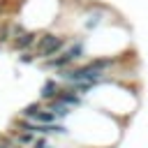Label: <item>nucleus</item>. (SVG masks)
I'll return each instance as SVG.
<instances>
[{
	"label": "nucleus",
	"mask_w": 148,
	"mask_h": 148,
	"mask_svg": "<svg viewBox=\"0 0 148 148\" xmlns=\"http://www.w3.org/2000/svg\"><path fill=\"white\" fill-rule=\"evenodd\" d=\"M65 44H67V39L65 37H60V35H44L42 39H37V53L42 56V58H53V56H58V53H62V49H65Z\"/></svg>",
	"instance_id": "1"
},
{
	"label": "nucleus",
	"mask_w": 148,
	"mask_h": 148,
	"mask_svg": "<svg viewBox=\"0 0 148 148\" xmlns=\"http://www.w3.org/2000/svg\"><path fill=\"white\" fill-rule=\"evenodd\" d=\"M72 62H74V58H72L67 51H62V53L49 58V60H46V67H51V69H60V72H62V69H67Z\"/></svg>",
	"instance_id": "2"
},
{
	"label": "nucleus",
	"mask_w": 148,
	"mask_h": 148,
	"mask_svg": "<svg viewBox=\"0 0 148 148\" xmlns=\"http://www.w3.org/2000/svg\"><path fill=\"white\" fill-rule=\"evenodd\" d=\"M35 44H37V32H23L21 37L14 39V49H18V51H28Z\"/></svg>",
	"instance_id": "3"
},
{
	"label": "nucleus",
	"mask_w": 148,
	"mask_h": 148,
	"mask_svg": "<svg viewBox=\"0 0 148 148\" xmlns=\"http://www.w3.org/2000/svg\"><path fill=\"white\" fill-rule=\"evenodd\" d=\"M58 92H60V88H58V83L53 81V79H49L44 86H42V99H56L58 97Z\"/></svg>",
	"instance_id": "4"
},
{
	"label": "nucleus",
	"mask_w": 148,
	"mask_h": 148,
	"mask_svg": "<svg viewBox=\"0 0 148 148\" xmlns=\"http://www.w3.org/2000/svg\"><path fill=\"white\" fill-rule=\"evenodd\" d=\"M49 109L56 113V118H67L69 113H72V109L67 106V104H62V102H58V99H51L49 102Z\"/></svg>",
	"instance_id": "5"
},
{
	"label": "nucleus",
	"mask_w": 148,
	"mask_h": 148,
	"mask_svg": "<svg viewBox=\"0 0 148 148\" xmlns=\"http://www.w3.org/2000/svg\"><path fill=\"white\" fill-rule=\"evenodd\" d=\"M42 111V104L39 102H35V104H28L25 109H23V118H28V120H35V116Z\"/></svg>",
	"instance_id": "6"
},
{
	"label": "nucleus",
	"mask_w": 148,
	"mask_h": 148,
	"mask_svg": "<svg viewBox=\"0 0 148 148\" xmlns=\"http://www.w3.org/2000/svg\"><path fill=\"white\" fill-rule=\"evenodd\" d=\"M18 143L21 146H32L35 143V134L32 132H21L18 134Z\"/></svg>",
	"instance_id": "7"
},
{
	"label": "nucleus",
	"mask_w": 148,
	"mask_h": 148,
	"mask_svg": "<svg viewBox=\"0 0 148 148\" xmlns=\"http://www.w3.org/2000/svg\"><path fill=\"white\" fill-rule=\"evenodd\" d=\"M23 32H25V30H23V25H18V23H16V25H12V37H21Z\"/></svg>",
	"instance_id": "8"
},
{
	"label": "nucleus",
	"mask_w": 148,
	"mask_h": 148,
	"mask_svg": "<svg viewBox=\"0 0 148 148\" xmlns=\"http://www.w3.org/2000/svg\"><path fill=\"white\" fill-rule=\"evenodd\" d=\"M18 60H21V62H32V60H35V56H32V53H30V51H23V53H21V58H18Z\"/></svg>",
	"instance_id": "9"
},
{
	"label": "nucleus",
	"mask_w": 148,
	"mask_h": 148,
	"mask_svg": "<svg viewBox=\"0 0 148 148\" xmlns=\"http://www.w3.org/2000/svg\"><path fill=\"white\" fill-rule=\"evenodd\" d=\"M7 35H9V25H2V28H0V42H5Z\"/></svg>",
	"instance_id": "10"
},
{
	"label": "nucleus",
	"mask_w": 148,
	"mask_h": 148,
	"mask_svg": "<svg viewBox=\"0 0 148 148\" xmlns=\"http://www.w3.org/2000/svg\"><path fill=\"white\" fill-rule=\"evenodd\" d=\"M14 148H23V146H14Z\"/></svg>",
	"instance_id": "11"
},
{
	"label": "nucleus",
	"mask_w": 148,
	"mask_h": 148,
	"mask_svg": "<svg viewBox=\"0 0 148 148\" xmlns=\"http://www.w3.org/2000/svg\"><path fill=\"white\" fill-rule=\"evenodd\" d=\"M0 148H5V146H0Z\"/></svg>",
	"instance_id": "12"
}]
</instances>
